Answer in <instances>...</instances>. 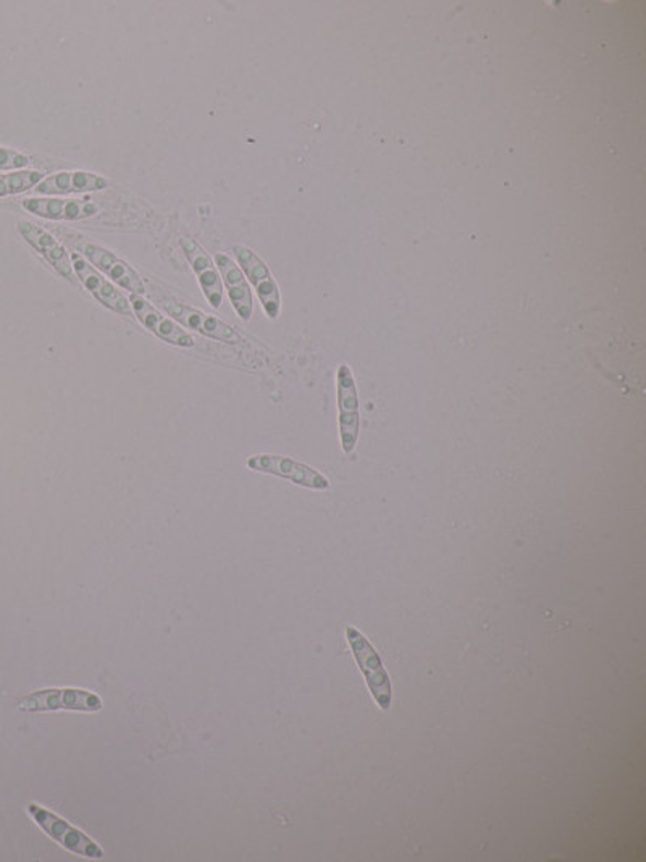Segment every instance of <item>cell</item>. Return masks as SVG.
Wrapping results in <instances>:
<instances>
[{
    "label": "cell",
    "mask_w": 646,
    "mask_h": 862,
    "mask_svg": "<svg viewBox=\"0 0 646 862\" xmlns=\"http://www.w3.org/2000/svg\"><path fill=\"white\" fill-rule=\"evenodd\" d=\"M159 301L164 311L174 321L185 325L187 329H191V331L198 332V334L229 343V345H242L244 342V336L240 332H236L232 325L220 321L215 316L208 314V312L201 311V309L188 307V305L180 303V301L174 300V298H159Z\"/></svg>",
    "instance_id": "cell-5"
},
{
    "label": "cell",
    "mask_w": 646,
    "mask_h": 862,
    "mask_svg": "<svg viewBox=\"0 0 646 862\" xmlns=\"http://www.w3.org/2000/svg\"><path fill=\"white\" fill-rule=\"evenodd\" d=\"M19 232L25 239V242L30 243L31 248L36 250L62 277L67 278L71 284L78 280L77 276H75L70 254L47 230L34 225V223L23 221L19 223Z\"/></svg>",
    "instance_id": "cell-12"
},
{
    "label": "cell",
    "mask_w": 646,
    "mask_h": 862,
    "mask_svg": "<svg viewBox=\"0 0 646 862\" xmlns=\"http://www.w3.org/2000/svg\"><path fill=\"white\" fill-rule=\"evenodd\" d=\"M238 266L242 267L247 281L256 288L257 297L263 303L264 311L270 319H277L281 311L280 288L271 276L269 266L247 246H233Z\"/></svg>",
    "instance_id": "cell-7"
},
{
    "label": "cell",
    "mask_w": 646,
    "mask_h": 862,
    "mask_svg": "<svg viewBox=\"0 0 646 862\" xmlns=\"http://www.w3.org/2000/svg\"><path fill=\"white\" fill-rule=\"evenodd\" d=\"M31 159L19 151L0 146V168L2 170H23L30 166Z\"/></svg>",
    "instance_id": "cell-17"
},
{
    "label": "cell",
    "mask_w": 646,
    "mask_h": 862,
    "mask_svg": "<svg viewBox=\"0 0 646 862\" xmlns=\"http://www.w3.org/2000/svg\"><path fill=\"white\" fill-rule=\"evenodd\" d=\"M75 248L78 250L77 253H80L85 259L91 263L94 269L105 274L110 281H115L123 290H129L132 295L146 294V284H144L140 274L126 261L120 259L116 254H113L112 251L91 242L75 243Z\"/></svg>",
    "instance_id": "cell-8"
},
{
    "label": "cell",
    "mask_w": 646,
    "mask_h": 862,
    "mask_svg": "<svg viewBox=\"0 0 646 862\" xmlns=\"http://www.w3.org/2000/svg\"><path fill=\"white\" fill-rule=\"evenodd\" d=\"M215 266L222 277L223 287L229 291L230 303L243 321H250L254 314V298L249 281L242 267L225 253L215 256Z\"/></svg>",
    "instance_id": "cell-15"
},
{
    "label": "cell",
    "mask_w": 646,
    "mask_h": 862,
    "mask_svg": "<svg viewBox=\"0 0 646 862\" xmlns=\"http://www.w3.org/2000/svg\"><path fill=\"white\" fill-rule=\"evenodd\" d=\"M336 400L342 449L346 455H350L359 441L360 404L356 380L348 364H342L336 371Z\"/></svg>",
    "instance_id": "cell-4"
},
{
    "label": "cell",
    "mask_w": 646,
    "mask_h": 862,
    "mask_svg": "<svg viewBox=\"0 0 646 862\" xmlns=\"http://www.w3.org/2000/svg\"><path fill=\"white\" fill-rule=\"evenodd\" d=\"M22 712H70L94 714L104 709V700L96 693L80 688H46L30 693L16 704Z\"/></svg>",
    "instance_id": "cell-2"
},
{
    "label": "cell",
    "mask_w": 646,
    "mask_h": 862,
    "mask_svg": "<svg viewBox=\"0 0 646 862\" xmlns=\"http://www.w3.org/2000/svg\"><path fill=\"white\" fill-rule=\"evenodd\" d=\"M44 177L46 175L41 170H16L12 174H0V198L33 190L44 180Z\"/></svg>",
    "instance_id": "cell-16"
},
{
    "label": "cell",
    "mask_w": 646,
    "mask_h": 862,
    "mask_svg": "<svg viewBox=\"0 0 646 862\" xmlns=\"http://www.w3.org/2000/svg\"><path fill=\"white\" fill-rule=\"evenodd\" d=\"M109 188V180L102 175L85 170H64L44 177L34 190L43 196H67L96 194Z\"/></svg>",
    "instance_id": "cell-13"
},
{
    "label": "cell",
    "mask_w": 646,
    "mask_h": 862,
    "mask_svg": "<svg viewBox=\"0 0 646 862\" xmlns=\"http://www.w3.org/2000/svg\"><path fill=\"white\" fill-rule=\"evenodd\" d=\"M346 640H348L350 651H353L360 672L366 676L370 695H372L378 707L383 712H388L391 707V699H393V692H391L390 676H388L376 648L370 644L366 634L360 633L354 627L346 628Z\"/></svg>",
    "instance_id": "cell-3"
},
{
    "label": "cell",
    "mask_w": 646,
    "mask_h": 862,
    "mask_svg": "<svg viewBox=\"0 0 646 862\" xmlns=\"http://www.w3.org/2000/svg\"><path fill=\"white\" fill-rule=\"evenodd\" d=\"M26 810L34 824L47 837L53 838L55 843L60 844L62 848L70 851V853L88 858V860H102L105 857L101 844L96 843L91 837H88L78 827L71 826L64 817L57 816L53 810L36 805V803H30L26 806Z\"/></svg>",
    "instance_id": "cell-1"
},
{
    "label": "cell",
    "mask_w": 646,
    "mask_h": 862,
    "mask_svg": "<svg viewBox=\"0 0 646 862\" xmlns=\"http://www.w3.org/2000/svg\"><path fill=\"white\" fill-rule=\"evenodd\" d=\"M130 305H132V311L135 312L137 321L164 342L178 346V349H192L196 345L194 339L185 329H181L177 321L160 312L143 295H132Z\"/></svg>",
    "instance_id": "cell-11"
},
{
    "label": "cell",
    "mask_w": 646,
    "mask_h": 862,
    "mask_svg": "<svg viewBox=\"0 0 646 862\" xmlns=\"http://www.w3.org/2000/svg\"><path fill=\"white\" fill-rule=\"evenodd\" d=\"M181 250H183L185 256L191 264L192 270H194L199 285H201L202 291H204L211 307L215 309L222 307L223 284L214 259L209 256L208 251L202 248L196 240L189 239V236L181 240Z\"/></svg>",
    "instance_id": "cell-14"
},
{
    "label": "cell",
    "mask_w": 646,
    "mask_h": 862,
    "mask_svg": "<svg viewBox=\"0 0 646 862\" xmlns=\"http://www.w3.org/2000/svg\"><path fill=\"white\" fill-rule=\"evenodd\" d=\"M246 466L253 472L271 474V476L290 480L297 486L305 487V489L326 490L330 487V480L325 474L305 465V463L290 458V456L267 455V453L254 455L247 458Z\"/></svg>",
    "instance_id": "cell-6"
},
{
    "label": "cell",
    "mask_w": 646,
    "mask_h": 862,
    "mask_svg": "<svg viewBox=\"0 0 646 862\" xmlns=\"http://www.w3.org/2000/svg\"><path fill=\"white\" fill-rule=\"evenodd\" d=\"M22 206L31 214L47 221H86L101 214V208L91 199H71L64 196L27 198L23 199Z\"/></svg>",
    "instance_id": "cell-9"
},
{
    "label": "cell",
    "mask_w": 646,
    "mask_h": 862,
    "mask_svg": "<svg viewBox=\"0 0 646 862\" xmlns=\"http://www.w3.org/2000/svg\"><path fill=\"white\" fill-rule=\"evenodd\" d=\"M70 257L71 264H74L75 276L99 303L112 309V311L120 312V314H132V305H130L129 298L112 281L102 276L98 269H94L77 251H74Z\"/></svg>",
    "instance_id": "cell-10"
}]
</instances>
